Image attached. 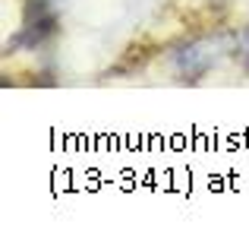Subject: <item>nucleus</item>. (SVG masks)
Here are the masks:
<instances>
[{
    "mask_svg": "<svg viewBox=\"0 0 249 234\" xmlns=\"http://www.w3.org/2000/svg\"><path fill=\"white\" fill-rule=\"evenodd\" d=\"M237 57H240V63H243V70L249 73V25H243L240 35H237Z\"/></svg>",
    "mask_w": 249,
    "mask_h": 234,
    "instance_id": "nucleus-3",
    "label": "nucleus"
},
{
    "mask_svg": "<svg viewBox=\"0 0 249 234\" xmlns=\"http://www.w3.org/2000/svg\"><path fill=\"white\" fill-rule=\"evenodd\" d=\"M227 44L224 38H196V41H186L180 51H174V70L180 79H202L214 63L224 57Z\"/></svg>",
    "mask_w": 249,
    "mask_h": 234,
    "instance_id": "nucleus-1",
    "label": "nucleus"
},
{
    "mask_svg": "<svg viewBox=\"0 0 249 234\" xmlns=\"http://www.w3.org/2000/svg\"><path fill=\"white\" fill-rule=\"evenodd\" d=\"M54 25H57V6L48 3V0H35V3H32V16L25 19L19 41H25V44H41L44 38L54 32Z\"/></svg>",
    "mask_w": 249,
    "mask_h": 234,
    "instance_id": "nucleus-2",
    "label": "nucleus"
}]
</instances>
